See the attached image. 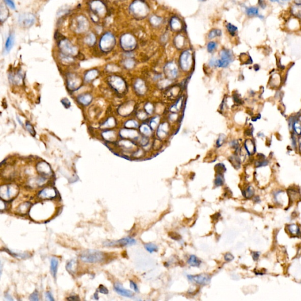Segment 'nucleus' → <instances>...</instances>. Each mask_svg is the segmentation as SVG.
Here are the masks:
<instances>
[{"instance_id":"nucleus-1","label":"nucleus","mask_w":301,"mask_h":301,"mask_svg":"<svg viewBox=\"0 0 301 301\" xmlns=\"http://www.w3.org/2000/svg\"><path fill=\"white\" fill-rule=\"evenodd\" d=\"M131 14L137 18H143L149 13V7L142 0H135L130 6Z\"/></svg>"},{"instance_id":"nucleus-2","label":"nucleus","mask_w":301,"mask_h":301,"mask_svg":"<svg viewBox=\"0 0 301 301\" xmlns=\"http://www.w3.org/2000/svg\"><path fill=\"white\" fill-rule=\"evenodd\" d=\"M81 261L86 263H94L101 262L104 255L102 252L94 250H87L84 251L80 256Z\"/></svg>"},{"instance_id":"nucleus-3","label":"nucleus","mask_w":301,"mask_h":301,"mask_svg":"<svg viewBox=\"0 0 301 301\" xmlns=\"http://www.w3.org/2000/svg\"><path fill=\"white\" fill-rule=\"evenodd\" d=\"M19 192L18 188L14 185L2 186L0 189V196L2 199L9 201L14 199Z\"/></svg>"},{"instance_id":"nucleus-4","label":"nucleus","mask_w":301,"mask_h":301,"mask_svg":"<svg viewBox=\"0 0 301 301\" xmlns=\"http://www.w3.org/2000/svg\"><path fill=\"white\" fill-rule=\"evenodd\" d=\"M221 59L216 60L215 65L219 68H226L233 61V54L231 51L223 49L220 53Z\"/></svg>"},{"instance_id":"nucleus-5","label":"nucleus","mask_w":301,"mask_h":301,"mask_svg":"<svg viewBox=\"0 0 301 301\" xmlns=\"http://www.w3.org/2000/svg\"><path fill=\"white\" fill-rule=\"evenodd\" d=\"M115 44V39L114 36L110 33H106L101 38L99 47L102 51L109 52L114 47Z\"/></svg>"},{"instance_id":"nucleus-6","label":"nucleus","mask_w":301,"mask_h":301,"mask_svg":"<svg viewBox=\"0 0 301 301\" xmlns=\"http://www.w3.org/2000/svg\"><path fill=\"white\" fill-rule=\"evenodd\" d=\"M121 45L126 51L134 50L136 46V41L134 37L130 34H124L121 38Z\"/></svg>"},{"instance_id":"nucleus-7","label":"nucleus","mask_w":301,"mask_h":301,"mask_svg":"<svg viewBox=\"0 0 301 301\" xmlns=\"http://www.w3.org/2000/svg\"><path fill=\"white\" fill-rule=\"evenodd\" d=\"M192 63V56L190 50H186L182 53L180 58V64L181 68L184 71H188L190 70Z\"/></svg>"},{"instance_id":"nucleus-8","label":"nucleus","mask_w":301,"mask_h":301,"mask_svg":"<svg viewBox=\"0 0 301 301\" xmlns=\"http://www.w3.org/2000/svg\"><path fill=\"white\" fill-rule=\"evenodd\" d=\"M59 46L61 51L65 55L70 57L71 55H75L77 53V48L76 47L73 45V44L68 40L64 39L61 40Z\"/></svg>"},{"instance_id":"nucleus-9","label":"nucleus","mask_w":301,"mask_h":301,"mask_svg":"<svg viewBox=\"0 0 301 301\" xmlns=\"http://www.w3.org/2000/svg\"><path fill=\"white\" fill-rule=\"evenodd\" d=\"M188 279L192 282L200 285H206L211 281V276L207 274L188 275Z\"/></svg>"},{"instance_id":"nucleus-10","label":"nucleus","mask_w":301,"mask_h":301,"mask_svg":"<svg viewBox=\"0 0 301 301\" xmlns=\"http://www.w3.org/2000/svg\"><path fill=\"white\" fill-rule=\"evenodd\" d=\"M89 27L88 20L83 16H78L75 21V31L78 33L85 32Z\"/></svg>"},{"instance_id":"nucleus-11","label":"nucleus","mask_w":301,"mask_h":301,"mask_svg":"<svg viewBox=\"0 0 301 301\" xmlns=\"http://www.w3.org/2000/svg\"><path fill=\"white\" fill-rule=\"evenodd\" d=\"M35 21V16L30 13L21 14L18 18L19 24L23 27L28 28L32 26Z\"/></svg>"},{"instance_id":"nucleus-12","label":"nucleus","mask_w":301,"mask_h":301,"mask_svg":"<svg viewBox=\"0 0 301 301\" xmlns=\"http://www.w3.org/2000/svg\"><path fill=\"white\" fill-rule=\"evenodd\" d=\"M92 12L95 14V15H98V16H103L106 13V8L104 4L100 1L96 0L93 1L90 6Z\"/></svg>"},{"instance_id":"nucleus-13","label":"nucleus","mask_w":301,"mask_h":301,"mask_svg":"<svg viewBox=\"0 0 301 301\" xmlns=\"http://www.w3.org/2000/svg\"><path fill=\"white\" fill-rule=\"evenodd\" d=\"M165 74L168 77V78L173 80L175 79L178 74V70L177 65L173 62H168L164 68Z\"/></svg>"},{"instance_id":"nucleus-14","label":"nucleus","mask_w":301,"mask_h":301,"mask_svg":"<svg viewBox=\"0 0 301 301\" xmlns=\"http://www.w3.org/2000/svg\"><path fill=\"white\" fill-rule=\"evenodd\" d=\"M136 243V241L134 239L130 238V237H126L122 238L121 239H119L117 241H106L104 243V245L106 246H114L115 245H121V246H127V245H132Z\"/></svg>"},{"instance_id":"nucleus-15","label":"nucleus","mask_w":301,"mask_h":301,"mask_svg":"<svg viewBox=\"0 0 301 301\" xmlns=\"http://www.w3.org/2000/svg\"><path fill=\"white\" fill-rule=\"evenodd\" d=\"M57 196L56 191L51 187L45 188L40 191L38 194V197L41 199H51Z\"/></svg>"},{"instance_id":"nucleus-16","label":"nucleus","mask_w":301,"mask_h":301,"mask_svg":"<svg viewBox=\"0 0 301 301\" xmlns=\"http://www.w3.org/2000/svg\"><path fill=\"white\" fill-rule=\"evenodd\" d=\"M110 84L112 87L118 92H122L125 88L124 81L118 77H112L110 80Z\"/></svg>"},{"instance_id":"nucleus-17","label":"nucleus","mask_w":301,"mask_h":301,"mask_svg":"<svg viewBox=\"0 0 301 301\" xmlns=\"http://www.w3.org/2000/svg\"><path fill=\"white\" fill-rule=\"evenodd\" d=\"M114 290L119 295L124 297H132L133 296V293L132 291L125 289L119 283H116L114 285Z\"/></svg>"},{"instance_id":"nucleus-18","label":"nucleus","mask_w":301,"mask_h":301,"mask_svg":"<svg viewBox=\"0 0 301 301\" xmlns=\"http://www.w3.org/2000/svg\"><path fill=\"white\" fill-rule=\"evenodd\" d=\"M168 124L163 123L159 125L157 129V136L160 138V139H163L166 136L168 131Z\"/></svg>"},{"instance_id":"nucleus-19","label":"nucleus","mask_w":301,"mask_h":301,"mask_svg":"<svg viewBox=\"0 0 301 301\" xmlns=\"http://www.w3.org/2000/svg\"><path fill=\"white\" fill-rule=\"evenodd\" d=\"M50 271L53 276L55 278L57 273L58 266V260L56 258H52L51 259L50 263Z\"/></svg>"},{"instance_id":"nucleus-20","label":"nucleus","mask_w":301,"mask_h":301,"mask_svg":"<svg viewBox=\"0 0 301 301\" xmlns=\"http://www.w3.org/2000/svg\"><path fill=\"white\" fill-rule=\"evenodd\" d=\"M171 28L175 31H179L182 30V23L181 20L177 18V17H173L171 19Z\"/></svg>"},{"instance_id":"nucleus-21","label":"nucleus","mask_w":301,"mask_h":301,"mask_svg":"<svg viewBox=\"0 0 301 301\" xmlns=\"http://www.w3.org/2000/svg\"><path fill=\"white\" fill-rule=\"evenodd\" d=\"M135 88L136 91L139 94H143L145 92L146 86L141 80H138L135 84Z\"/></svg>"},{"instance_id":"nucleus-22","label":"nucleus","mask_w":301,"mask_h":301,"mask_svg":"<svg viewBox=\"0 0 301 301\" xmlns=\"http://www.w3.org/2000/svg\"><path fill=\"white\" fill-rule=\"evenodd\" d=\"M14 44V36L13 34L11 33L9 35L8 38L6 40V42L5 48H6V52L9 53L10 51V50L13 47Z\"/></svg>"},{"instance_id":"nucleus-23","label":"nucleus","mask_w":301,"mask_h":301,"mask_svg":"<svg viewBox=\"0 0 301 301\" xmlns=\"http://www.w3.org/2000/svg\"><path fill=\"white\" fill-rule=\"evenodd\" d=\"M121 135L124 138H135L138 136V133L133 129H124L121 131Z\"/></svg>"},{"instance_id":"nucleus-24","label":"nucleus","mask_w":301,"mask_h":301,"mask_svg":"<svg viewBox=\"0 0 301 301\" xmlns=\"http://www.w3.org/2000/svg\"><path fill=\"white\" fill-rule=\"evenodd\" d=\"M38 170L40 173L44 175H49L51 173V170L48 165L45 163H41L39 164Z\"/></svg>"},{"instance_id":"nucleus-25","label":"nucleus","mask_w":301,"mask_h":301,"mask_svg":"<svg viewBox=\"0 0 301 301\" xmlns=\"http://www.w3.org/2000/svg\"><path fill=\"white\" fill-rule=\"evenodd\" d=\"M201 261L195 255H191L188 260V263L193 267H199Z\"/></svg>"},{"instance_id":"nucleus-26","label":"nucleus","mask_w":301,"mask_h":301,"mask_svg":"<svg viewBox=\"0 0 301 301\" xmlns=\"http://www.w3.org/2000/svg\"><path fill=\"white\" fill-rule=\"evenodd\" d=\"M152 130L153 129L150 127V126L146 124H143L140 126V131L145 136H148L151 135Z\"/></svg>"},{"instance_id":"nucleus-27","label":"nucleus","mask_w":301,"mask_h":301,"mask_svg":"<svg viewBox=\"0 0 301 301\" xmlns=\"http://www.w3.org/2000/svg\"><path fill=\"white\" fill-rule=\"evenodd\" d=\"M246 13L247 16L249 17H253V16H258L259 14V10L257 7H248L246 9Z\"/></svg>"},{"instance_id":"nucleus-28","label":"nucleus","mask_w":301,"mask_h":301,"mask_svg":"<svg viewBox=\"0 0 301 301\" xmlns=\"http://www.w3.org/2000/svg\"><path fill=\"white\" fill-rule=\"evenodd\" d=\"M84 41L87 44H88L89 46L93 45L96 41V38H95V35L92 33H90V34H88L87 36L85 38Z\"/></svg>"},{"instance_id":"nucleus-29","label":"nucleus","mask_w":301,"mask_h":301,"mask_svg":"<svg viewBox=\"0 0 301 301\" xmlns=\"http://www.w3.org/2000/svg\"><path fill=\"white\" fill-rule=\"evenodd\" d=\"M288 232L292 235H297L300 232L299 227L295 224H292L288 226Z\"/></svg>"},{"instance_id":"nucleus-30","label":"nucleus","mask_w":301,"mask_h":301,"mask_svg":"<svg viewBox=\"0 0 301 301\" xmlns=\"http://www.w3.org/2000/svg\"><path fill=\"white\" fill-rule=\"evenodd\" d=\"M222 35V31L219 29L212 30L208 35V39H212L217 37H219Z\"/></svg>"},{"instance_id":"nucleus-31","label":"nucleus","mask_w":301,"mask_h":301,"mask_svg":"<svg viewBox=\"0 0 301 301\" xmlns=\"http://www.w3.org/2000/svg\"><path fill=\"white\" fill-rule=\"evenodd\" d=\"M30 207V203H28V202H26V203H23L22 204H21L19 207H18V211L19 213H21V214H26L27 212L28 209H29V207Z\"/></svg>"},{"instance_id":"nucleus-32","label":"nucleus","mask_w":301,"mask_h":301,"mask_svg":"<svg viewBox=\"0 0 301 301\" xmlns=\"http://www.w3.org/2000/svg\"><path fill=\"white\" fill-rule=\"evenodd\" d=\"M78 99L82 104H83L85 105H87L91 102L92 98L89 95H84L81 96L78 98Z\"/></svg>"},{"instance_id":"nucleus-33","label":"nucleus","mask_w":301,"mask_h":301,"mask_svg":"<svg viewBox=\"0 0 301 301\" xmlns=\"http://www.w3.org/2000/svg\"><path fill=\"white\" fill-rule=\"evenodd\" d=\"M176 47L178 48H182L185 44V39L184 37L182 35H178L175 38V41Z\"/></svg>"},{"instance_id":"nucleus-34","label":"nucleus","mask_w":301,"mask_h":301,"mask_svg":"<svg viewBox=\"0 0 301 301\" xmlns=\"http://www.w3.org/2000/svg\"><path fill=\"white\" fill-rule=\"evenodd\" d=\"M145 248L147 251L150 253H153L158 251V246L154 243H149L145 245Z\"/></svg>"},{"instance_id":"nucleus-35","label":"nucleus","mask_w":301,"mask_h":301,"mask_svg":"<svg viewBox=\"0 0 301 301\" xmlns=\"http://www.w3.org/2000/svg\"><path fill=\"white\" fill-rule=\"evenodd\" d=\"M150 22L153 26H157L161 24L162 22V18L160 17H158L157 16H152L150 18Z\"/></svg>"},{"instance_id":"nucleus-36","label":"nucleus","mask_w":301,"mask_h":301,"mask_svg":"<svg viewBox=\"0 0 301 301\" xmlns=\"http://www.w3.org/2000/svg\"><path fill=\"white\" fill-rule=\"evenodd\" d=\"M226 28L229 32V33L232 35V36H234L236 34V33L238 31V28L232 25V24L231 23H228L227 25H226Z\"/></svg>"},{"instance_id":"nucleus-37","label":"nucleus","mask_w":301,"mask_h":301,"mask_svg":"<svg viewBox=\"0 0 301 301\" xmlns=\"http://www.w3.org/2000/svg\"><path fill=\"white\" fill-rule=\"evenodd\" d=\"M243 196L246 198H250L254 195V190L252 187H249L245 191L243 192Z\"/></svg>"},{"instance_id":"nucleus-38","label":"nucleus","mask_w":301,"mask_h":301,"mask_svg":"<svg viewBox=\"0 0 301 301\" xmlns=\"http://www.w3.org/2000/svg\"><path fill=\"white\" fill-rule=\"evenodd\" d=\"M98 74V72L96 70H92L89 71L86 75H85V80L87 81H91L92 79L95 78Z\"/></svg>"},{"instance_id":"nucleus-39","label":"nucleus","mask_w":301,"mask_h":301,"mask_svg":"<svg viewBox=\"0 0 301 301\" xmlns=\"http://www.w3.org/2000/svg\"><path fill=\"white\" fill-rule=\"evenodd\" d=\"M214 183L217 187H221V186L223 185V184L224 183V178H223V176L222 174H219L218 175V176L216 177V178L215 180Z\"/></svg>"},{"instance_id":"nucleus-40","label":"nucleus","mask_w":301,"mask_h":301,"mask_svg":"<svg viewBox=\"0 0 301 301\" xmlns=\"http://www.w3.org/2000/svg\"><path fill=\"white\" fill-rule=\"evenodd\" d=\"M160 120V118L158 116H155L153 118V119L150 121L149 126L153 130H154L156 128H158V121Z\"/></svg>"},{"instance_id":"nucleus-41","label":"nucleus","mask_w":301,"mask_h":301,"mask_svg":"<svg viewBox=\"0 0 301 301\" xmlns=\"http://www.w3.org/2000/svg\"><path fill=\"white\" fill-rule=\"evenodd\" d=\"M79 84V81L77 79H70V80L68 81V86L71 89L77 88V87Z\"/></svg>"},{"instance_id":"nucleus-42","label":"nucleus","mask_w":301,"mask_h":301,"mask_svg":"<svg viewBox=\"0 0 301 301\" xmlns=\"http://www.w3.org/2000/svg\"><path fill=\"white\" fill-rule=\"evenodd\" d=\"M217 43L214 41L209 42L207 45V50L209 53H212L217 48Z\"/></svg>"},{"instance_id":"nucleus-43","label":"nucleus","mask_w":301,"mask_h":301,"mask_svg":"<svg viewBox=\"0 0 301 301\" xmlns=\"http://www.w3.org/2000/svg\"><path fill=\"white\" fill-rule=\"evenodd\" d=\"M74 263H75V262L74 261V260H71L67 264L66 269L69 272H70V273L74 272V270L73 269V266H74Z\"/></svg>"},{"instance_id":"nucleus-44","label":"nucleus","mask_w":301,"mask_h":301,"mask_svg":"<svg viewBox=\"0 0 301 301\" xmlns=\"http://www.w3.org/2000/svg\"><path fill=\"white\" fill-rule=\"evenodd\" d=\"M9 253L10 255H13L14 257L16 258H22V259H24V258H26L27 257H28V256L27 255V254H24V253H14L10 251H9Z\"/></svg>"},{"instance_id":"nucleus-45","label":"nucleus","mask_w":301,"mask_h":301,"mask_svg":"<svg viewBox=\"0 0 301 301\" xmlns=\"http://www.w3.org/2000/svg\"><path fill=\"white\" fill-rule=\"evenodd\" d=\"M30 300H35L38 301L39 300V294L38 291L35 290L34 291L30 296Z\"/></svg>"},{"instance_id":"nucleus-46","label":"nucleus","mask_w":301,"mask_h":301,"mask_svg":"<svg viewBox=\"0 0 301 301\" xmlns=\"http://www.w3.org/2000/svg\"><path fill=\"white\" fill-rule=\"evenodd\" d=\"M145 111L146 113H148L149 114H152L153 110V106L150 103H147L145 105Z\"/></svg>"},{"instance_id":"nucleus-47","label":"nucleus","mask_w":301,"mask_h":301,"mask_svg":"<svg viewBox=\"0 0 301 301\" xmlns=\"http://www.w3.org/2000/svg\"><path fill=\"white\" fill-rule=\"evenodd\" d=\"M126 126L127 127H133V128H136L138 126V123L137 122H136L135 121H133V120H130V121H128V122H126Z\"/></svg>"},{"instance_id":"nucleus-48","label":"nucleus","mask_w":301,"mask_h":301,"mask_svg":"<svg viewBox=\"0 0 301 301\" xmlns=\"http://www.w3.org/2000/svg\"><path fill=\"white\" fill-rule=\"evenodd\" d=\"M293 128H294V129L295 131V132L299 135L300 133H301V126L300 125L299 123H298L297 122H296L295 124H294V125H293Z\"/></svg>"},{"instance_id":"nucleus-49","label":"nucleus","mask_w":301,"mask_h":301,"mask_svg":"<svg viewBox=\"0 0 301 301\" xmlns=\"http://www.w3.org/2000/svg\"><path fill=\"white\" fill-rule=\"evenodd\" d=\"M134 65V62L133 60H126L125 61V65L126 68H132Z\"/></svg>"},{"instance_id":"nucleus-50","label":"nucleus","mask_w":301,"mask_h":301,"mask_svg":"<svg viewBox=\"0 0 301 301\" xmlns=\"http://www.w3.org/2000/svg\"><path fill=\"white\" fill-rule=\"evenodd\" d=\"M4 1L6 3V4L13 10H16V7L15 5V3L13 0H4Z\"/></svg>"},{"instance_id":"nucleus-51","label":"nucleus","mask_w":301,"mask_h":301,"mask_svg":"<svg viewBox=\"0 0 301 301\" xmlns=\"http://www.w3.org/2000/svg\"><path fill=\"white\" fill-rule=\"evenodd\" d=\"M98 290L100 293H104V294H107V293H108V292H109L108 290L107 289V288L102 285H101L99 286V287L98 288Z\"/></svg>"},{"instance_id":"nucleus-52","label":"nucleus","mask_w":301,"mask_h":301,"mask_svg":"<svg viewBox=\"0 0 301 301\" xmlns=\"http://www.w3.org/2000/svg\"><path fill=\"white\" fill-rule=\"evenodd\" d=\"M234 256L230 253H227L224 255V259L227 262H230V261H232L234 259Z\"/></svg>"},{"instance_id":"nucleus-53","label":"nucleus","mask_w":301,"mask_h":301,"mask_svg":"<svg viewBox=\"0 0 301 301\" xmlns=\"http://www.w3.org/2000/svg\"><path fill=\"white\" fill-rule=\"evenodd\" d=\"M130 286L131 288L136 292H138V290H139V289H138V287L137 286V285L133 281H130Z\"/></svg>"},{"instance_id":"nucleus-54","label":"nucleus","mask_w":301,"mask_h":301,"mask_svg":"<svg viewBox=\"0 0 301 301\" xmlns=\"http://www.w3.org/2000/svg\"><path fill=\"white\" fill-rule=\"evenodd\" d=\"M224 140H225V138H224V136H223V135H221V136H220V137H219V138H218V141H217V144L218 145V146H221V145H222V143H224Z\"/></svg>"},{"instance_id":"nucleus-55","label":"nucleus","mask_w":301,"mask_h":301,"mask_svg":"<svg viewBox=\"0 0 301 301\" xmlns=\"http://www.w3.org/2000/svg\"><path fill=\"white\" fill-rule=\"evenodd\" d=\"M26 126H27V128L28 129V131L32 134V135H34L35 134V132H34V129L33 128V126L29 124V123H27V125H26Z\"/></svg>"},{"instance_id":"nucleus-56","label":"nucleus","mask_w":301,"mask_h":301,"mask_svg":"<svg viewBox=\"0 0 301 301\" xmlns=\"http://www.w3.org/2000/svg\"><path fill=\"white\" fill-rule=\"evenodd\" d=\"M65 101H66L65 98H64V99H62V101H61V102H62V104H63L65 107H67V108L70 107V106L71 104H70V102L69 101V100L67 99V102H65Z\"/></svg>"},{"instance_id":"nucleus-57","label":"nucleus","mask_w":301,"mask_h":301,"mask_svg":"<svg viewBox=\"0 0 301 301\" xmlns=\"http://www.w3.org/2000/svg\"><path fill=\"white\" fill-rule=\"evenodd\" d=\"M252 257H253V259L254 261H256L258 259L259 257V253L258 252H252Z\"/></svg>"},{"instance_id":"nucleus-58","label":"nucleus","mask_w":301,"mask_h":301,"mask_svg":"<svg viewBox=\"0 0 301 301\" xmlns=\"http://www.w3.org/2000/svg\"><path fill=\"white\" fill-rule=\"evenodd\" d=\"M46 297L49 300H53V301L54 300V299L53 298V296L52 294L50 292H47L46 293Z\"/></svg>"},{"instance_id":"nucleus-59","label":"nucleus","mask_w":301,"mask_h":301,"mask_svg":"<svg viewBox=\"0 0 301 301\" xmlns=\"http://www.w3.org/2000/svg\"><path fill=\"white\" fill-rule=\"evenodd\" d=\"M258 3H259V6L262 9H265V8L266 4H265V3L264 1V0H258Z\"/></svg>"},{"instance_id":"nucleus-60","label":"nucleus","mask_w":301,"mask_h":301,"mask_svg":"<svg viewBox=\"0 0 301 301\" xmlns=\"http://www.w3.org/2000/svg\"><path fill=\"white\" fill-rule=\"evenodd\" d=\"M67 300H79V298L77 296H70V297L67 298Z\"/></svg>"},{"instance_id":"nucleus-61","label":"nucleus","mask_w":301,"mask_h":301,"mask_svg":"<svg viewBox=\"0 0 301 301\" xmlns=\"http://www.w3.org/2000/svg\"><path fill=\"white\" fill-rule=\"evenodd\" d=\"M6 299H7V300H13V298L11 297V296L9 294H8V293H7V294L6 295Z\"/></svg>"},{"instance_id":"nucleus-62","label":"nucleus","mask_w":301,"mask_h":301,"mask_svg":"<svg viewBox=\"0 0 301 301\" xmlns=\"http://www.w3.org/2000/svg\"><path fill=\"white\" fill-rule=\"evenodd\" d=\"M270 1L272 2H276V1H278L279 0H270ZM281 1H286V0H281Z\"/></svg>"},{"instance_id":"nucleus-63","label":"nucleus","mask_w":301,"mask_h":301,"mask_svg":"<svg viewBox=\"0 0 301 301\" xmlns=\"http://www.w3.org/2000/svg\"><path fill=\"white\" fill-rule=\"evenodd\" d=\"M199 1H205V0H199Z\"/></svg>"}]
</instances>
